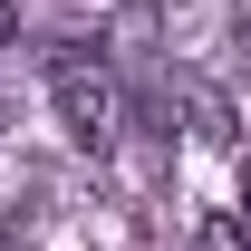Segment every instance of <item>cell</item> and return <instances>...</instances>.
Returning a JSON list of instances; mask_svg holds the SVG:
<instances>
[{"label": "cell", "mask_w": 251, "mask_h": 251, "mask_svg": "<svg viewBox=\"0 0 251 251\" xmlns=\"http://www.w3.org/2000/svg\"><path fill=\"white\" fill-rule=\"evenodd\" d=\"M49 106H58V126L77 135V145H106L116 135V77H106V58L97 49H49Z\"/></svg>", "instance_id": "cell-1"}, {"label": "cell", "mask_w": 251, "mask_h": 251, "mask_svg": "<svg viewBox=\"0 0 251 251\" xmlns=\"http://www.w3.org/2000/svg\"><path fill=\"white\" fill-rule=\"evenodd\" d=\"M193 251H251V222L242 213H213L203 232H193Z\"/></svg>", "instance_id": "cell-2"}, {"label": "cell", "mask_w": 251, "mask_h": 251, "mask_svg": "<svg viewBox=\"0 0 251 251\" xmlns=\"http://www.w3.org/2000/svg\"><path fill=\"white\" fill-rule=\"evenodd\" d=\"M193 135H213V145H222V135H232V106H222V97H193Z\"/></svg>", "instance_id": "cell-3"}, {"label": "cell", "mask_w": 251, "mask_h": 251, "mask_svg": "<svg viewBox=\"0 0 251 251\" xmlns=\"http://www.w3.org/2000/svg\"><path fill=\"white\" fill-rule=\"evenodd\" d=\"M10 39H20V10H10V0H0V49H10Z\"/></svg>", "instance_id": "cell-4"}, {"label": "cell", "mask_w": 251, "mask_h": 251, "mask_svg": "<svg viewBox=\"0 0 251 251\" xmlns=\"http://www.w3.org/2000/svg\"><path fill=\"white\" fill-rule=\"evenodd\" d=\"M242 222H251V155H242Z\"/></svg>", "instance_id": "cell-5"}]
</instances>
